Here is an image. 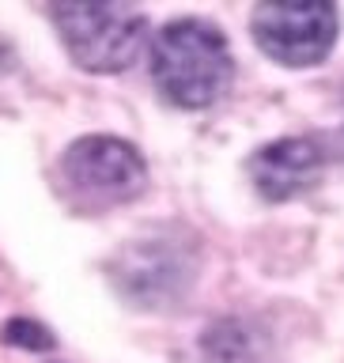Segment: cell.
<instances>
[{
  "instance_id": "obj_5",
  "label": "cell",
  "mask_w": 344,
  "mask_h": 363,
  "mask_svg": "<svg viewBox=\"0 0 344 363\" xmlns=\"http://www.w3.org/2000/svg\"><path fill=\"white\" fill-rule=\"evenodd\" d=\"M326 155L322 147L306 136H288V140H272L250 159V178L261 197L269 201H292L306 193L322 178Z\"/></svg>"
},
{
  "instance_id": "obj_7",
  "label": "cell",
  "mask_w": 344,
  "mask_h": 363,
  "mask_svg": "<svg viewBox=\"0 0 344 363\" xmlns=\"http://www.w3.org/2000/svg\"><path fill=\"white\" fill-rule=\"evenodd\" d=\"M4 340H8V345H16V348H30V352L53 348L50 329H42L38 322H27V318H11V322L4 325Z\"/></svg>"
},
{
  "instance_id": "obj_4",
  "label": "cell",
  "mask_w": 344,
  "mask_h": 363,
  "mask_svg": "<svg viewBox=\"0 0 344 363\" xmlns=\"http://www.w3.org/2000/svg\"><path fill=\"white\" fill-rule=\"evenodd\" d=\"M65 182L87 204L133 201L148 182V167L133 144L118 136H84L61 159Z\"/></svg>"
},
{
  "instance_id": "obj_2",
  "label": "cell",
  "mask_w": 344,
  "mask_h": 363,
  "mask_svg": "<svg viewBox=\"0 0 344 363\" xmlns=\"http://www.w3.org/2000/svg\"><path fill=\"white\" fill-rule=\"evenodd\" d=\"M53 23L72 61L87 72H121L144 45V16L129 4H57Z\"/></svg>"
},
{
  "instance_id": "obj_3",
  "label": "cell",
  "mask_w": 344,
  "mask_h": 363,
  "mask_svg": "<svg viewBox=\"0 0 344 363\" xmlns=\"http://www.w3.org/2000/svg\"><path fill=\"white\" fill-rule=\"evenodd\" d=\"M257 45L272 61L288 68L318 65L333 50L337 38V8L322 0H272L257 4L250 16Z\"/></svg>"
},
{
  "instance_id": "obj_6",
  "label": "cell",
  "mask_w": 344,
  "mask_h": 363,
  "mask_svg": "<svg viewBox=\"0 0 344 363\" xmlns=\"http://www.w3.org/2000/svg\"><path fill=\"white\" fill-rule=\"evenodd\" d=\"M189 265L186 254L178 246H170L167 238H144V242H129L125 257L118 261V284L125 295L140 303H159L170 299L178 284H186Z\"/></svg>"
},
{
  "instance_id": "obj_1",
  "label": "cell",
  "mask_w": 344,
  "mask_h": 363,
  "mask_svg": "<svg viewBox=\"0 0 344 363\" xmlns=\"http://www.w3.org/2000/svg\"><path fill=\"white\" fill-rule=\"evenodd\" d=\"M152 76L174 106H212L231 84V50L209 23L178 19L155 34Z\"/></svg>"
}]
</instances>
